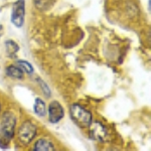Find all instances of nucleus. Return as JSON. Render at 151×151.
<instances>
[{"mask_svg":"<svg viewBox=\"0 0 151 151\" xmlns=\"http://www.w3.org/2000/svg\"><path fill=\"white\" fill-rule=\"evenodd\" d=\"M16 118L12 112L7 111L3 114L0 125V148L7 149L14 135Z\"/></svg>","mask_w":151,"mask_h":151,"instance_id":"f257e3e1","label":"nucleus"},{"mask_svg":"<svg viewBox=\"0 0 151 151\" xmlns=\"http://www.w3.org/2000/svg\"><path fill=\"white\" fill-rule=\"evenodd\" d=\"M70 114L72 117L73 121L77 124L78 126L82 128H87L91 125L92 123V114L91 112L82 107L81 105L74 104L72 105L70 109Z\"/></svg>","mask_w":151,"mask_h":151,"instance_id":"f03ea898","label":"nucleus"},{"mask_svg":"<svg viewBox=\"0 0 151 151\" xmlns=\"http://www.w3.org/2000/svg\"><path fill=\"white\" fill-rule=\"evenodd\" d=\"M37 128L31 121H25L22 123L18 130V138L22 144L27 145L35 139Z\"/></svg>","mask_w":151,"mask_h":151,"instance_id":"7ed1b4c3","label":"nucleus"},{"mask_svg":"<svg viewBox=\"0 0 151 151\" xmlns=\"http://www.w3.org/2000/svg\"><path fill=\"white\" fill-rule=\"evenodd\" d=\"M25 16V2L24 0H17L12 6L11 21L16 27H21L24 22Z\"/></svg>","mask_w":151,"mask_h":151,"instance_id":"20e7f679","label":"nucleus"},{"mask_svg":"<svg viewBox=\"0 0 151 151\" xmlns=\"http://www.w3.org/2000/svg\"><path fill=\"white\" fill-rule=\"evenodd\" d=\"M65 112L62 105L58 101H52L48 107V119L50 123H58L63 118H64Z\"/></svg>","mask_w":151,"mask_h":151,"instance_id":"39448f33","label":"nucleus"},{"mask_svg":"<svg viewBox=\"0 0 151 151\" xmlns=\"http://www.w3.org/2000/svg\"><path fill=\"white\" fill-rule=\"evenodd\" d=\"M90 127V136L94 140L104 142L107 138V129L105 126L100 122H94L91 123Z\"/></svg>","mask_w":151,"mask_h":151,"instance_id":"423d86ee","label":"nucleus"},{"mask_svg":"<svg viewBox=\"0 0 151 151\" xmlns=\"http://www.w3.org/2000/svg\"><path fill=\"white\" fill-rule=\"evenodd\" d=\"M35 151H53L55 150V146L50 140L47 138H41L38 139L35 142V147H33Z\"/></svg>","mask_w":151,"mask_h":151,"instance_id":"0eeeda50","label":"nucleus"},{"mask_svg":"<svg viewBox=\"0 0 151 151\" xmlns=\"http://www.w3.org/2000/svg\"><path fill=\"white\" fill-rule=\"evenodd\" d=\"M5 48L6 52L8 55V57L10 58H15L16 53L19 50L18 45L14 40H6L5 41Z\"/></svg>","mask_w":151,"mask_h":151,"instance_id":"6e6552de","label":"nucleus"},{"mask_svg":"<svg viewBox=\"0 0 151 151\" xmlns=\"http://www.w3.org/2000/svg\"><path fill=\"white\" fill-rule=\"evenodd\" d=\"M6 75L8 77H11L13 79H22L23 78V72L19 67L16 65H9L6 69Z\"/></svg>","mask_w":151,"mask_h":151,"instance_id":"1a4fd4ad","label":"nucleus"},{"mask_svg":"<svg viewBox=\"0 0 151 151\" xmlns=\"http://www.w3.org/2000/svg\"><path fill=\"white\" fill-rule=\"evenodd\" d=\"M35 112L37 116L43 117L45 115V112H47V107H45V103L42 101L40 98H36L35 99Z\"/></svg>","mask_w":151,"mask_h":151,"instance_id":"9d476101","label":"nucleus"},{"mask_svg":"<svg viewBox=\"0 0 151 151\" xmlns=\"http://www.w3.org/2000/svg\"><path fill=\"white\" fill-rule=\"evenodd\" d=\"M17 67L20 68L21 70L23 73H26V74H32L33 73L32 65L28 62H25V60H17Z\"/></svg>","mask_w":151,"mask_h":151,"instance_id":"9b49d317","label":"nucleus"},{"mask_svg":"<svg viewBox=\"0 0 151 151\" xmlns=\"http://www.w3.org/2000/svg\"><path fill=\"white\" fill-rule=\"evenodd\" d=\"M37 81H38V83H40L41 89H42V90H43V92H45V96L50 97V89H48V87L47 86V85H45V83L43 82V81H41L40 79H37Z\"/></svg>","mask_w":151,"mask_h":151,"instance_id":"f8f14e48","label":"nucleus"},{"mask_svg":"<svg viewBox=\"0 0 151 151\" xmlns=\"http://www.w3.org/2000/svg\"><path fill=\"white\" fill-rule=\"evenodd\" d=\"M2 29H3V28H2V26L0 25V32H1V30H2Z\"/></svg>","mask_w":151,"mask_h":151,"instance_id":"ddd939ff","label":"nucleus"},{"mask_svg":"<svg viewBox=\"0 0 151 151\" xmlns=\"http://www.w3.org/2000/svg\"><path fill=\"white\" fill-rule=\"evenodd\" d=\"M0 109H1V105H0Z\"/></svg>","mask_w":151,"mask_h":151,"instance_id":"4468645a","label":"nucleus"}]
</instances>
